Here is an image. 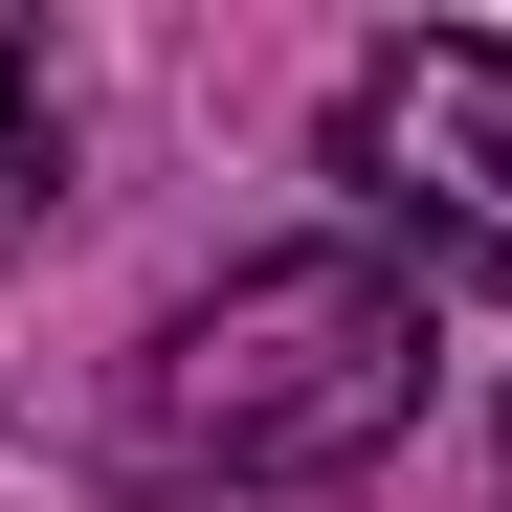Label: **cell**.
<instances>
[{
  "instance_id": "3",
  "label": "cell",
  "mask_w": 512,
  "mask_h": 512,
  "mask_svg": "<svg viewBox=\"0 0 512 512\" xmlns=\"http://www.w3.org/2000/svg\"><path fill=\"white\" fill-rule=\"evenodd\" d=\"M45 156H67V90H45V45L0 23V201H45Z\"/></svg>"
},
{
  "instance_id": "2",
  "label": "cell",
  "mask_w": 512,
  "mask_h": 512,
  "mask_svg": "<svg viewBox=\"0 0 512 512\" xmlns=\"http://www.w3.org/2000/svg\"><path fill=\"white\" fill-rule=\"evenodd\" d=\"M334 179H357L423 268L512 290V23H423L334 90Z\"/></svg>"
},
{
  "instance_id": "1",
  "label": "cell",
  "mask_w": 512,
  "mask_h": 512,
  "mask_svg": "<svg viewBox=\"0 0 512 512\" xmlns=\"http://www.w3.org/2000/svg\"><path fill=\"white\" fill-rule=\"evenodd\" d=\"M446 401V290L379 245H268L201 312H156V357L112 401V446L156 490H334Z\"/></svg>"
}]
</instances>
